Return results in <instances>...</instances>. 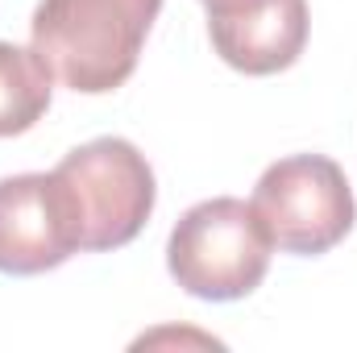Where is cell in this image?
Returning a JSON list of instances; mask_svg holds the SVG:
<instances>
[{
	"label": "cell",
	"instance_id": "cell-8",
	"mask_svg": "<svg viewBox=\"0 0 357 353\" xmlns=\"http://www.w3.org/2000/svg\"><path fill=\"white\" fill-rule=\"evenodd\" d=\"M199 4L208 8V17H220V13H237V8L258 4V0H199Z\"/></svg>",
	"mask_w": 357,
	"mask_h": 353
},
{
	"label": "cell",
	"instance_id": "cell-5",
	"mask_svg": "<svg viewBox=\"0 0 357 353\" xmlns=\"http://www.w3.org/2000/svg\"><path fill=\"white\" fill-rule=\"evenodd\" d=\"M84 250V216L59 171L0 179V270L29 278Z\"/></svg>",
	"mask_w": 357,
	"mask_h": 353
},
{
	"label": "cell",
	"instance_id": "cell-7",
	"mask_svg": "<svg viewBox=\"0 0 357 353\" xmlns=\"http://www.w3.org/2000/svg\"><path fill=\"white\" fill-rule=\"evenodd\" d=\"M54 96V71L33 46L0 42V137L33 129Z\"/></svg>",
	"mask_w": 357,
	"mask_h": 353
},
{
	"label": "cell",
	"instance_id": "cell-6",
	"mask_svg": "<svg viewBox=\"0 0 357 353\" xmlns=\"http://www.w3.org/2000/svg\"><path fill=\"white\" fill-rule=\"evenodd\" d=\"M212 50L241 75H278L307 46V0H262L208 17Z\"/></svg>",
	"mask_w": 357,
	"mask_h": 353
},
{
	"label": "cell",
	"instance_id": "cell-3",
	"mask_svg": "<svg viewBox=\"0 0 357 353\" xmlns=\"http://www.w3.org/2000/svg\"><path fill=\"white\" fill-rule=\"evenodd\" d=\"M250 204L262 216L270 241L299 258L328 254L349 237L357 220L354 187L324 154H291L270 163Z\"/></svg>",
	"mask_w": 357,
	"mask_h": 353
},
{
	"label": "cell",
	"instance_id": "cell-4",
	"mask_svg": "<svg viewBox=\"0 0 357 353\" xmlns=\"http://www.w3.org/2000/svg\"><path fill=\"white\" fill-rule=\"evenodd\" d=\"M67 179L79 216H84V250H121L129 246L158 200V183L146 163V154L125 137H96L88 146H75L54 167Z\"/></svg>",
	"mask_w": 357,
	"mask_h": 353
},
{
	"label": "cell",
	"instance_id": "cell-1",
	"mask_svg": "<svg viewBox=\"0 0 357 353\" xmlns=\"http://www.w3.org/2000/svg\"><path fill=\"white\" fill-rule=\"evenodd\" d=\"M162 0H38L29 38L71 91H116L142 59Z\"/></svg>",
	"mask_w": 357,
	"mask_h": 353
},
{
	"label": "cell",
	"instance_id": "cell-2",
	"mask_svg": "<svg viewBox=\"0 0 357 353\" xmlns=\"http://www.w3.org/2000/svg\"><path fill=\"white\" fill-rule=\"evenodd\" d=\"M270 241L254 204L216 195L187 208L171 229L167 266L187 295L208 303H233L262 287L270 270Z\"/></svg>",
	"mask_w": 357,
	"mask_h": 353
}]
</instances>
